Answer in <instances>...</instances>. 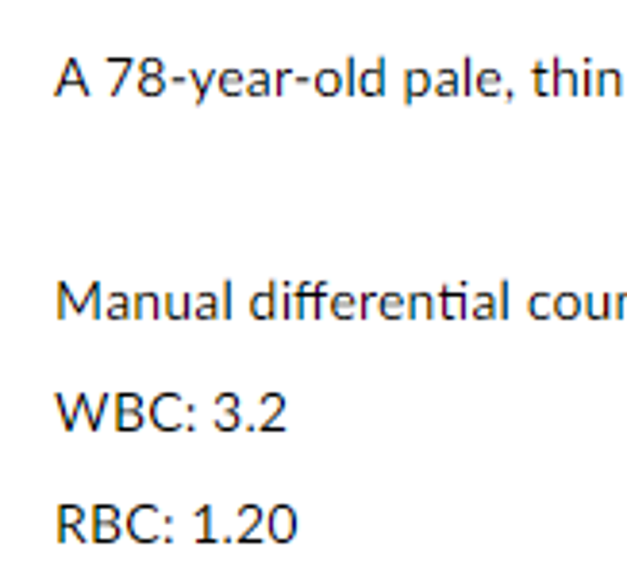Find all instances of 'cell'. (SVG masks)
<instances>
[{
	"instance_id": "1",
	"label": "cell",
	"mask_w": 627,
	"mask_h": 570,
	"mask_svg": "<svg viewBox=\"0 0 627 570\" xmlns=\"http://www.w3.org/2000/svg\"><path fill=\"white\" fill-rule=\"evenodd\" d=\"M169 520L166 512H158L154 505H135L123 517V532H127L135 544H158V539H169Z\"/></svg>"
},
{
	"instance_id": "2",
	"label": "cell",
	"mask_w": 627,
	"mask_h": 570,
	"mask_svg": "<svg viewBox=\"0 0 627 570\" xmlns=\"http://www.w3.org/2000/svg\"><path fill=\"white\" fill-rule=\"evenodd\" d=\"M150 424L158 432H181V428H193V408L181 393H158L150 401Z\"/></svg>"
},
{
	"instance_id": "3",
	"label": "cell",
	"mask_w": 627,
	"mask_h": 570,
	"mask_svg": "<svg viewBox=\"0 0 627 570\" xmlns=\"http://www.w3.org/2000/svg\"><path fill=\"white\" fill-rule=\"evenodd\" d=\"M265 532H270L273 544H289L297 536V509L293 505H273L265 517Z\"/></svg>"
},
{
	"instance_id": "4",
	"label": "cell",
	"mask_w": 627,
	"mask_h": 570,
	"mask_svg": "<svg viewBox=\"0 0 627 570\" xmlns=\"http://www.w3.org/2000/svg\"><path fill=\"white\" fill-rule=\"evenodd\" d=\"M439 312L446 320H465L470 316V297L462 293V285H443L439 289Z\"/></svg>"
},
{
	"instance_id": "5",
	"label": "cell",
	"mask_w": 627,
	"mask_h": 570,
	"mask_svg": "<svg viewBox=\"0 0 627 570\" xmlns=\"http://www.w3.org/2000/svg\"><path fill=\"white\" fill-rule=\"evenodd\" d=\"M262 420L251 424L254 432H281V413H285V397L281 393H262Z\"/></svg>"
},
{
	"instance_id": "6",
	"label": "cell",
	"mask_w": 627,
	"mask_h": 570,
	"mask_svg": "<svg viewBox=\"0 0 627 570\" xmlns=\"http://www.w3.org/2000/svg\"><path fill=\"white\" fill-rule=\"evenodd\" d=\"M312 89H316L320 97H339V93H347L343 66H320V70H316V85H312Z\"/></svg>"
},
{
	"instance_id": "7",
	"label": "cell",
	"mask_w": 627,
	"mask_h": 570,
	"mask_svg": "<svg viewBox=\"0 0 627 570\" xmlns=\"http://www.w3.org/2000/svg\"><path fill=\"white\" fill-rule=\"evenodd\" d=\"M385 93V62H369L362 66V73H358V97H381Z\"/></svg>"
},
{
	"instance_id": "8",
	"label": "cell",
	"mask_w": 627,
	"mask_h": 570,
	"mask_svg": "<svg viewBox=\"0 0 627 570\" xmlns=\"http://www.w3.org/2000/svg\"><path fill=\"white\" fill-rule=\"evenodd\" d=\"M431 89H435V73H427L423 66H412V70L404 73V100H408V104L420 100V97H427Z\"/></svg>"
},
{
	"instance_id": "9",
	"label": "cell",
	"mask_w": 627,
	"mask_h": 570,
	"mask_svg": "<svg viewBox=\"0 0 627 570\" xmlns=\"http://www.w3.org/2000/svg\"><path fill=\"white\" fill-rule=\"evenodd\" d=\"M246 309H251V316H254V320H273V316H278V281H270L265 289L254 293Z\"/></svg>"
},
{
	"instance_id": "10",
	"label": "cell",
	"mask_w": 627,
	"mask_h": 570,
	"mask_svg": "<svg viewBox=\"0 0 627 570\" xmlns=\"http://www.w3.org/2000/svg\"><path fill=\"white\" fill-rule=\"evenodd\" d=\"M473 93H478V97H505V78H500L497 66H478Z\"/></svg>"
},
{
	"instance_id": "11",
	"label": "cell",
	"mask_w": 627,
	"mask_h": 570,
	"mask_svg": "<svg viewBox=\"0 0 627 570\" xmlns=\"http://www.w3.org/2000/svg\"><path fill=\"white\" fill-rule=\"evenodd\" d=\"M531 73H535V93H539V97H554V93H558V58L535 62V66H531Z\"/></svg>"
},
{
	"instance_id": "12",
	"label": "cell",
	"mask_w": 627,
	"mask_h": 570,
	"mask_svg": "<svg viewBox=\"0 0 627 570\" xmlns=\"http://www.w3.org/2000/svg\"><path fill=\"white\" fill-rule=\"evenodd\" d=\"M470 316L473 320H500V301H497V293H489V289H478L470 297Z\"/></svg>"
},
{
	"instance_id": "13",
	"label": "cell",
	"mask_w": 627,
	"mask_h": 570,
	"mask_svg": "<svg viewBox=\"0 0 627 570\" xmlns=\"http://www.w3.org/2000/svg\"><path fill=\"white\" fill-rule=\"evenodd\" d=\"M54 405H58V413H62L65 432H73V428H78V413H85V405H89V393H81V397L58 393V397H54Z\"/></svg>"
},
{
	"instance_id": "14",
	"label": "cell",
	"mask_w": 627,
	"mask_h": 570,
	"mask_svg": "<svg viewBox=\"0 0 627 570\" xmlns=\"http://www.w3.org/2000/svg\"><path fill=\"white\" fill-rule=\"evenodd\" d=\"M193 316L196 320H223V305H220V293L204 289L193 297Z\"/></svg>"
},
{
	"instance_id": "15",
	"label": "cell",
	"mask_w": 627,
	"mask_h": 570,
	"mask_svg": "<svg viewBox=\"0 0 627 570\" xmlns=\"http://www.w3.org/2000/svg\"><path fill=\"white\" fill-rule=\"evenodd\" d=\"M585 316L589 320L616 316V297H612V293H585Z\"/></svg>"
},
{
	"instance_id": "16",
	"label": "cell",
	"mask_w": 627,
	"mask_h": 570,
	"mask_svg": "<svg viewBox=\"0 0 627 570\" xmlns=\"http://www.w3.org/2000/svg\"><path fill=\"white\" fill-rule=\"evenodd\" d=\"M623 93V78L616 66H596V97H620Z\"/></svg>"
},
{
	"instance_id": "17",
	"label": "cell",
	"mask_w": 627,
	"mask_h": 570,
	"mask_svg": "<svg viewBox=\"0 0 627 570\" xmlns=\"http://www.w3.org/2000/svg\"><path fill=\"white\" fill-rule=\"evenodd\" d=\"M104 316L108 320H127V316H135V297H127V293H108L104 297Z\"/></svg>"
},
{
	"instance_id": "18",
	"label": "cell",
	"mask_w": 627,
	"mask_h": 570,
	"mask_svg": "<svg viewBox=\"0 0 627 570\" xmlns=\"http://www.w3.org/2000/svg\"><path fill=\"white\" fill-rule=\"evenodd\" d=\"M162 316L189 320V316H193V297H189V293H166V297H162Z\"/></svg>"
},
{
	"instance_id": "19",
	"label": "cell",
	"mask_w": 627,
	"mask_h": 570,
	"mask_svg": "<svg viewBox=\"0 0 627 570\" xmlns=\"http://www.w3.org/2000/svg\"><path fill=\"white\" fill-rule=\"evenodd\" d=\"M585 312V297L577 293H554V316L558 320H577Z\"/></svg>"
},
{
	"instance_id": "20",
	"label": "cell",
	"mask_w": 627,
	"mask_h": 570,
	"mask_svg": "<svg viewBox=\"0 0 627 570\" xmlns=\"http://www.w3.org/2000/svg\"><path fill=\"white\" fill-rule=\"evenodd\" d=\"M435 97H458L462 93V81H458V70L454 66H443V70H435Z\"/></svg>"
},
{
	"instance_id": "21",
	"label": "cell",
	"mask_w": 627,
	"mask_h": 570,
	"mask_svg": "<svg viewBox=\"0 0 627 570\" xmlns=\"http://www.w3.org/2000/svg\"><path fill=\"white\" fill-rule=\"evenodd\" d=\"M185 73H189V85H193L196 104H204L208 93H212V81H220V73L216 70H185Z\"/></svg>"
},
{
	"instance_id": "22",
	"label": "cell",
	"mask_w": 627,
	"mask_h": 570,
	"mask_svg": "<svg viewBox=\"0 0 627 570\" xmlns=\"http://www.w3.org/2000/svg\"><path fill=\"white\" fill-rule=\"evenodd\" d=\"M108 408H116V393H100L97 401L85 405V416H89V432H100L104 413H108Z\"/></svg>"
},
{
	"instance_id": "23",
	"label": "cell",
	"mask_w": 627,
	"mask_h": 570,
	"mask_svg": "<svg viewBox=\"0 0 627 570\" xmlns=\"http://www.w3.org/2000/svg\"><path fill=\"white\" fill-rule=\"evenodd\" d=\"M558 93H562V97H577V93H585L581 70H574V66H562V62H558Z\"/></svg>"
},
{
	"instance_id": "24",
	"label": "cell",
	"mask_w": 627,
	"mask_h": 570,
	"mask_svg": "<svg viewBox=\"0 0 627 570\" xmlns=\"http://www.w3.org/2000/svg\"><path fill=\"white\" fill-rule=\"evenodd\" d=\"M70 85H78V89L85 93V97H89V81H85V73H81V62H78V58H70V62H65V70H62L58 85H54V93L70 89Z\"/></svg>"
},
{
	"instance_id": "25",
	"label": "cell",
	"mask_w": 627,
	"mask_h": 570,
	"mask_svg": "<svg viewBox=\"0 0 627 570\" xmlns=\"http://www.w3.org/2000/svg\"><path fill=\"white\" fill-rule=\"evenodd\" d=\"M408 316H443L439 297H431V293H412V297H408Z\"/></svg>"
},
{
	"instance_id": "26",
	"label": "cell",
	"mask_w": 627,
	"mask_h": 570,
	"mask_svg": "<svg viewBox=\"0 0 627 570\" xmlns=\"http://www.w3.org/2000/svg\"><path fill=\"white\" fill-rule=\"evenodd\" d=\"M289 85H316V78H308V73H297V70H289V66H281V70L273 73V97H281Z\"/></svg>"
},
{
	"instance_id": "27",
	"label": "cell",
	"mask_w": 627,
	"mask_h": 570,
	"mask_svg": "<svg viewBox=\"0 0 627 570\" xmlns=\"http://www.w3.org/2000/svg\"><path fill=\"white\" fill-rule=\"evenodd\" d=\"M270 93H273V73L270 70L246 73V97H270Z\"/></svg>"
},
{
	"instance_id": "28",
	"label": "cell",
	"mask_w": 627,
	"mask_h": 570,
	"mask_svg": "<svg viewBox=\"0 0 627 570\" xmlns=\"http://www.w3.org/2000/svg\"><path fill=\"white\" fill-rule=\"evenodd\" d=\"M331 316H335V320L362 316V309H358V297H354V293H335V297H331Z\"/></svg>"
},
{
	"instance_id": "29",
	"label": "cell",
	"mask_w": 627,
	"mask_h": 570,
	"mask_svg": "<svg viewBox=\"0 0 627 570\" xmlns=\"http://www.w3.org/2000/svg\"><path fill=\"white\" fill-rule=\"evenodd\" d=\"M216 85H220L223 97H239V93H246V73L231 66V70H220V81Z\"/></svg>"
},
{
	"instance_id": "30",
	"label": "cell",
	"mask_w": 627,
	"mask_h": 570,
	"mask_svg": "<svg viewBox=\"0 0 627 570\" xmlns=\"http://www.w3.org/2000/svg\"><path fill=\"white\" fill-rule=\"evenodd\" d=\"M381 316L385 320H408V297H401V293H381Z\"/></svg>"
},
{
	"instance_id": "31",
	"label": "cell",
	"mask_w": 627,
	"mask_h": 570,
	"mask_svg": "<svg viewBox=\"0 0 627 570\" xmlns=\"http://www.w3.org/2000/svg\"><path fill=\"white\" fill-rule=\"evenodd\" d=\"M265 517H270V512H265L262 505H243V509H239V532H235V536L262 528V524H265Z\"/></svg>"
},
{
	"instance_id": "32",
	"label": "cell",
	"mask_w": 627,
	"mask_h": 570,
	"mask_svg": "<svg viewBox=\"0 0 627 570\" xmlns=\"http://www.w3.org/2000/svg\"><path fill=\"white\" fill-rule=\"evenodd\" d=\"M135 316L139 320L162 316V297H154V293H135Z\"/></svg>"
},
{
	"instance_id": "33",
	"label": "cell",
	"mask_w": 627,
	"mask_h": 570,
	"mask_svg": "<svg viewBox=\"0 0 627 570\" xmlns=\"http://www.w3.org/2000/svg\"><path fill=\"white\" fill-rule=\"evenodd\" d=\"M527 312L535 320H550V316H554V297H550V293H531V297H527Z\"/></svg>"
},
{
	"instance_id": "34",
	"label": "cell",
	"mask_w": 627,
	"mask_h": 570,
	"mask_svg": "<svg viewBox=\"0 0 627 570\" xmlns=\"http://www.w3.org/2000/svg\"><path fill=\"white\" fill-rule=\"evenodd\" d=\"M81 312L85 316H104V289L97 281H89V293L81 297Z\"/></svg>"
},
{
	"instance_id": "35",
	"label": "cell",
	"mask_w": 627,
	"mask_h": 570,
	"mask_svg": "<svg viewBox=\"0 0 627 570\" xmlns=\"http://www.w3.org/2000/svg\"><path fill=\"white\" fill-rule=\"evenodd\" d=\"M147 424V413H127V408H116V432H139Z\"/></svg>"
},
{
	"instance_id": "36",
	"label": "cell",
	"mask_w": 627,
	"mask_h": 570,
	"mask_svg": "<svg viewBox=\"0 0 627 570\" xmlns=\"http://www.w3.org/2000/svg\"><path fill=\"white\" fill-rule=\"evenodd\" d=\"M196 544H212L216 539V532H212V505H201L196 509Z\"/></svg>"
},
{
	"instance_id": "37",
	"label": "cell",
	"mask_w": 627,
	"mask_h": 570,
	"mask_svg": "<svg viewBox=\"0 0 627 570\" xmlns=\"http://www.w3.org/2000/svg\"><path fill=\"white\" fill-rule=\"evenodd\" d=\"M78 312H81V301H73L70 285L58 281V316H78Z\"/></svg>"
},
{
	"instance_id": "38",
	"label": "cell",
	"mask_w": 627,
	"mask_h": 570,
	"mask_svg": "<svg viewBox=\"0 0 627 570\" xmlns=\"http://www.w3.org/2000/svg\"><path fill=\"white\" fill-rule=\"evenodd\" d=\"M58 524L62 528H81L85 524V509L81 505H62L58 509Z\"/></svg>"
},
{
	"instance_id": "39",
	"label": "cell",
	"mask_w": 627,
	"mask_h": 570,
	"mask_svg": "<svg viewBox=\"0 0 627 570\" xmlns=\"http://www.w3.org/2000/svg\"><path fill=\"white\" fill-rule=\"evenodd\" d=\"M93 524H120V509L116 505H93Z\"/></svg>"
},
{
	"instance_id": "40",
	"label": "cell",
	"mask_w": 627,
	"mask_h": 570,
	"mask_svg": "<svg viewBox=\"0 0 627 570\" xmlns=\"http://www.w3.org/2000/svg\"><path fill=\"white\" fill-rule=\"evenodd\" d=\"M166 85V78H139V97H162Z\"/></svg>"
},
{
	"instance_id": "41",
	"label": "cell",
	"mask_w": 627,
	"mask_h": 570,
	"mask_svg": "<svg viewBox=\"0 0 627 570\" xmlns=\"http://www.w3.org/2000/svg\"><path fill=\"white\" fill-rule=\"evenodd\" d=\"M120 532V524H93V544H116Z\"/></svg>"
},
{
	"instance_id": "42",
	"label": "cell",
	"mask_w": 627,
	"mask_h": 570,
	"mask_svg": "<svg viewBox=\"0 0 627 570\" xmlns=\"http://www.w3.org/2000/svg\"><path fill=\"white\" fill-rule=\"evenodd\" d=\"M243 413H216V432H239Z\"/></svg>"
},
{
	"instance_id": "43",
	"label": "cell",
	"mask_w": 627,
	"mask_h": 570,
	"mask_svg": "<svg viewBox=\"0 0 627 570\" xmlns=\"http://www.w3.org/2000/svg\"><path fill=\"white\" fill-rule=\"evenodd\" d=\"M358 309H362V316H381V293H362Z\"/></svg>"
},
{
	"instance_id": "44",
	"label": "cell",
	"mask_w": 627,
	"mask_h": 570,
	"mask_svg": "<svg viewBox=\"0 0 627 570\" xmlns=\"http://www.w3.org/2000/svg\"><path fill=\"white\" fill-rule=\"evenodd\" d=\"M139 78H166V62L162 58H142L139 62Z\"/></svg>"
},
{
	"instance_id": "45",
	"label": "cell",
	"mask_w": 627,
	"mask_h": 570,
	"mask_svg": "<svg viewBox=\"0 0 627 570\" xmlns=\"http://www.w3.org/2000/svg\"><path fill=\"white\" fill-rule=\"evenodd\" d=\"M358 73H362V66H358L354 58H347V62H343V78H347V93H358Z\"/></svg>"
},
{
	"instance_id": "46",
	"label": "cell",
	"mask_w": 627,
	"mask_h": 570,
	"mask_svg": "<svg viewBox=\"0 0 627 570\" xmlns=\"http://www.w3.org/2000/svg\"><path fill=\"white\" fill-rule=\"evenodd\" d=\"M142 397L139 393H116V408H127V413H142Z\"/></svg>"
},
{
	"instance_id": "47",
	"label": "cell",
	"mask_w": 627,
	"mask_h": 570,
	"mask_svg": "<svg viewBox=\"0 0 627 570\" xmlns=\"http://www.w3.org/2000/svg\"><path fill=\"white\" fill-rule=\"evenodd\" d=\"M216 408H220V413H239L243 401H239V393H220L216 397Z\"/></svg>"
},
{
	"instance_id": "48",
	"label": "cell",
	"mask_w": 627,
	"mask_h": 570,
	"mask_svg": "<svg viewBox=\"0 0 627 570\" xmlns=\"http://www.w3.org/2000/svg\"><path fill=\"white\" fill-rule=\"evenodd\" d=\"M616 316L627 320V293H616Z\"/></svg>"
}]
</instances>
